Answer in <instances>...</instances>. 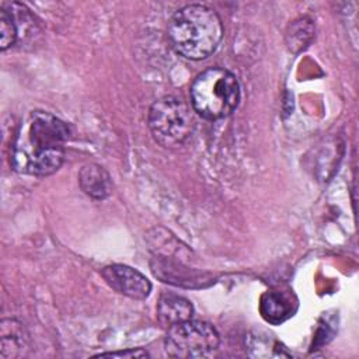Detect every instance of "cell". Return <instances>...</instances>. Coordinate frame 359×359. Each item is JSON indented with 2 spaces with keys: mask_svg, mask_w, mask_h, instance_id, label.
I'll return each instance as SVG.
<instances>
[{
  "mask_svg": "<svg viewBox=\"0 0 359 359\" xmlns=\"http://www.w3.org/2000/svg\"><path fill=\"white\" fill-rule=\"evenodd\" d=\"M70 130L57 116L32 111L22 121L11 147L10 163L21 174L45 177L56 172L65 161Z\"/></svg>",
  "mask_w": 359,
  "mask_h": 359,
  "instance_id": "obj_1",
  "label": "cell"
},
{
  "mask_svg": "<svg viewBox=\"0 0 359 359\" xmlns=\"http://www.w3.org/2000/svg\"><path fill=\"white\" fill-rule=\"evenodd\" d=\"M167 36L178 55L191 60H202L219 46L223 24L213 8L203 4H188L170 18Z\"/></svg>",
  "mask_w": 359,
  "mask_h": 359,
  "instance_id": "obj_2",
  "label": "cell"
},
{
  "mask_svg": "<svg viewBox=\"0 0 359 359\" xmlns=\"http://www.w3.org/2000/svg\"><path fill=\"white\" fill-rule=\"evenodd\" d=\"M189 95L192 108L199 116L216 121L236 111L240 102V84L231 72L210 67L194 80Z\"/></svg>",
  "mask_w": 359,
  "mask_h": 359,
  "instance_id": "obj_3",
  "label": "cell"
},
{
  "mask_svg": "<svg viewBox=\"0 0 359 359\" xmlns=\"http://www.w3.org/2000/svg\"><path fill=\"white\" fill-rule=\"evenodd\" d=\"M147 122L153 139L165 149L182 146L195 129V119L189 107L172 95L161 97L153 102Z\"/></svg>",
  "mask_w": 359,
  "mask_h": 359,
  "instance_id": "obj_4",
  "label": "cell"
},
{
  "mask_svg": "<svg viewBox=\"0 0 359 359\" xmlns=\"http://www.w3.org/2000/svg\"><path fill=\"white\" fill-rule=\"evenodd\" d=\"M219 344V334L212 324L191 318L168 328L164 349L171 358H210L216 353Z\"/></svg>",
  "mask_w": 359,
  "mask_h": 359,
  "instance_id": "obj_5",
  "label": "cell"
},
{
  "mask_svg": "<svg viewBox=\"0 0 359 359\" xmlns=\"http://www.w3.org/2000/svg\"><path fill=\"white\" fill-rule=\"evenodd\" d=\"M101 276L109 287L130 299H146L151 290L150 280L137 269L128 265H108L101 271Z\"/></svg>",
  "mask_w": 359,
  "mask_h": 359,
  "instance_id": "obj_6",
  "label": "cell"
},
{
  "mask_svg": "<svg viewBox=\"0 0 359 359\" xmlns=\"http://www.w3.org/2000/svg\"><path fill=\"white\" fill-rule=\"evenodd\" d=\"M297 302L294 294L287 290H268L262 294L259 303V311L262 317L271 324H279L293 316L296 311Z\"/></svg>",
  "mask_w": 359,
  "mask_h": 359,
  "instance_id": "obj_7",
  "label": "cell"
},
{
  "mask_svg": "<svg viewBox=\"0 0 359 359\" xmlns=\"http://www.w3.org/2000/svg\"><path fill=\"white\" fill-rule=\"evenodd\" d=\"M79 184L81 191L93 199H105L112 192L111 175L104 167L95 163L81 167L79 172Z\"/></svg>",
  "mask_w": 359,
  "mask_h": 359,
  "instance_id": "obj_8",
  "label": "cell"
},
{
  "mask_svg": "<svg viewBox=\"0 0 359 359\" xmlns=\"http://www.w3.org/2000/svg\"><path fill=\"white\" fill-rule=\"evenodd\" d=\"M194 307L189 300L177 294H163L157 303V320L167 330L175 324L191 320Z\"/></svg>",
  "mask_w": 359,
  "mask_h": 359,
  "instance_id": "obj_9",
  "label": "cell"
},
{
  "mask_svg": "<svg viewBox=\"0 0 359 359\" xmlns=\"http://www.w3.org/2000/svg\"><path fill=\"white\" fill-rule=\"evenodd\" d=\"M151 271L156 276H158L163 282L172 283L177 286H199L201 280L203 282V276L188 269L182 268L178 264H172L171 261L154 258L151 261Z\"/></svg>",
  "mask_w": 359,
  "mask_h": 359,
  "instance_id": "obj_10",
  "label": "cell"
},
{
  "mask_svg": "<svg viewBox=\"0 0 359 359\" xmlns=\"http://www.w3.org/2000/svg\"><path fill=\"white\" fill-rule=\"evenodd\" d=\"M0 351L4 359L18 358L27 346L24 328L15 320H3L0 324Z\"/></svg>",
  "mask_w": 359,
  "mask_h": 359,
  "instance_id": "obj_11",
  "label": "cell"
},
{
  "mask_svg": "<svg viewBox=\"0 0 359 359\" xmlns=\"http://www.w3.org/2000/svg\"><path fill=\"white\" fill-rule=\"evenodd\" d=\"M15 13L10 4V8L6 6L0 10V49L6 50L7 48L13 46L20 35L18 22H17Z\"/></svg>",
  "mask_w": 359,
  "mask_h": 359,
  "instance_id": "obj_12",
  "label": "cell"
},
{
  "mask_svg": "<svg viewBox=\"0 0 359 359\" xmlns=\"http://www.w3.org/2000/svg\"><path fill=\"white\" fill-rule=\"evenodd\" d=\"M310 29H313V24L310 20L299 18L293 21V24L290 25V31H287V35H286L287 46L292 50H300L302 48H304L309 43V39L303 38L302 32H306Z\"/></svg>",
  "mask_w": 359,
  "mask_h": 359,
  "instance_id": "obj_13",
  "label": "cell"
},
{
  "mask_svg": "<svg viewBox=\"0 0 359 359\" xmlns=\"http://www.w3.org/2000/svg\"><path fill=\"white\" fill-rule=\"evenodd\" d=\"M94 358H128V359H140L149 358V353L142 348L135 349H125V351H115V352H102L95 355Z\"/></svg>",
  "mask_w": 359,
  "mask_h": 359,
  "instance_id": "obj_14",
  "label": "cell"
}]
</instances>
